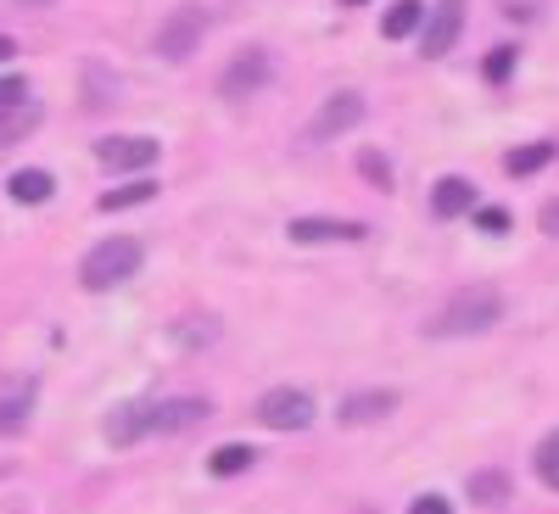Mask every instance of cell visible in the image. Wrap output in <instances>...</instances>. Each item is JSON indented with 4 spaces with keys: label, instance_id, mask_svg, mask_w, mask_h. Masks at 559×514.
I'll use <instances>...</instances> for the list:
<instances>
[{
    "label": "cell",
    "instance_id": "obj_3",
    "mask_svg": "<svg viewBox=\"0 0 559 514\" xmlns=\"http://www.w3.org/2000/svg\"><path fill=\"white\" fill-rule=\"evenodd\" d=\"M213 17L202 7H174L163 23H157V39H152V51L163 62H185V57H197L202 51V39H207Z\"/></svg>",
    "mask_w": 559,
    "mask_h": 514
},
{
    "label": "cell",
    "instance_id": "obj_17",
    "mask_svg": "<svg viewBox=\"0 0 559 514\" xmlns=\"http://www.w3.org/2000/svg\"><path fill=\"white\" fill-rule=\"evenodd\" d=\"M39 123V107L34 101H17V107H0V152L12 146V140H23L28 129Z\"/></svg>",
    "mask_w": 559,
    "mask_h": 514
},
{
    "label": "cell",
    "instance_id": "obj_24",
    "mask_svg": "<svg viewBox=\"0 0 559 514\" xmlns=\"http://www.w3.org/2000/svg\"><path fill=\"white\" fill-rule=\"evenodd\" d=\"M358 174L376 184V191H392V163H386L376 146H364V152H358Z\"/></svg>",
    "mask_w": 559,
    "mask_h": 514
},
{
    "label": "cell",
    "instance_id": "obj_27",
    "mask_svg": "<svg viewBox=\"0 0 559 514\" xmlns=\"http://www.w3.org/2000/svg\"><path fill=\"white\" fill-rule=\"evenodd\" d=\"M476 229H481V236H503L509 213H503V207H476Z\"/></svg>",
    "mask_w": 559,
    "mask_h": 514
},
{
    "label": "cell",
    "instance_id": "obj_13",
    "mask_svg": "<svg viewBox=\"0 0 559 514\" xmlns=\"http://www.w3.org/2000/svg\"><path fill=\"white\" fill-rule=\"evenodd\" d=\"M431 213H437V218H464V213H476V184L464 179V174L437 179V191H431Z\"/></svg>",
    "mask_w": 559,
    "mask_h": 514
},
{
    "label": "cell",
    "instance_id": "obj_12",
    "mask_svg": "<svg viewBox=\"0 0 559 514\" xmlns=\"http://www.w3.org/2000/svg\"><path fill=\"white\" fill-rule=\"evenodd\" d=\"M152 414H157V397H140V403L112 408V419H107V442H112V447H134L140 437H152Z\"/></svg>",
    "mask_w": 559,
    "mask_h": 514
},
{
    "label": "cell",
    "instance_id": "obj_8",
    "mask_svg": "<svg viewBox=\"0 0 559 514\" xmlns=\"http://www.w3.org/2000/svg\"><path fill=\"white\" fill-rule=\"evenodd\" d=\"M364 112H369V107H364L358 89H336V96H324V107L308 118V140H319V146H324V140H336V134L358 129Z\"/></svg>",
    "mask_w": 559,
    "mask_h": 514
},
{
    "label": "cell",
    "instance_id": "obj_22",
    "mask_svg": "<svg viewBox=\"0 0 559 514\" xmlns=\"http://www.w3.org/2000/svg\"><path fill=\"white\" fill-rule=\"evenodd\" d=\"M174 342H179L185 352L213 347V342H218V324H213V319H179V324H174Z\"/></svg>",
    "mask_w": 559,
    "mask_h": 514
},
{
    "label": "cell",
    "instance_id": "obj_2",
    "mask_svg": "<svg viewBox=\"0 0 559 514\" xmlns=\"http://www.w3.org/2000/svg\"><path fill=\"white\" fill-rule=\"evenodd\" d=\"M140 263H146V247H140L134 236H112V241L84 252L79 279H84V291H112V286H123V279L140 274Z\"/></svg>",
    "mask_w": 559,
    "mask_h": 514
},
{
    "label": "cell",
    "instance_id": "obj_31",
    "mask_svg": "<svg viewBox=\"0 0 559 514\" xmlns=\"http://www.w3.org/2000/svg\"><path fill=\"white\" fill-rule=\"evenodd\" d=\"M7 57H17V39H12V34H0V62H7Z\"/></svg>",
    "mask_w": 559,
    "mask_h": 514
},
{
    "label": "cell",
    "instance_id": "obj_10",
    "mask_svg": "<svg viewBox=\"0 0 559 514\" xmlns=\"http://www.w3.org/2000/svg\"><path fill=\"white\" fill-rule=\"evenodd\" d=\"M397 392L392 386H369V392H353V397H342V408H336V419L342 426H381L386 414H397Z\"/></svg>",
    "mask_w": 559,
    "mask_h": 514
},
{
    "label": "cell",
    "instance_id": "obj_26",
    "mask_svg": "<svg viewBox=\"0 0 559 514\" xmlns=\"http://www.w3.org/2000/svg\"><path fill=\"white\" fill-rule=\"evenodd\" d=\"M107 89H118V79H107V68L90 62V107H107Z\"/></svg>",
    "mask_w": 559,
    "mask_h": 514
},
{
    "label": "cell",
    "instance_id": "obj_9",
    "mask_svg": "<svg viewBox=\"0 0 559 514\" xmlns=\"http://www.w3.org/2000/svg\"><path fill=\"white\" fill-rule=\"evenodd\" d=\"M286 236L297 247H331V241H364L369 224H358V218H292Z\"/></svg>",
    "mask_w": 559,
    "mask_h": 514
},
{
    "label": "cell",
    "instance_id": "obj_33",
    "mask_svg": "<svg viewBox=\"0 0 559 514\" xmlns=\"http://www.w3.org/2000/svg\"><path fill=\"white\" fill-rule=\"evenodd\" d=\"M342 7H364V0H342Z\"/></svg>",
    "mask_w": 559,
    "mask_h": 514
},
{
    "label": "cell",
    "instance_id": "obj_19",
    "mask_svg": "<svg viewBox=\"0 0 559 514\" xmlns=\"http://www.w3.org/2000/svg\"><path fill=\"white\" fill-rule=\"evenodd\" d=\"M152 196H157V184H152V179H129V184H118V191H107L96 207H102V213H123V207L152 202Z\"/></svg>",
    "mask_w": 559,
    "mask_h": 514
},
{
    "label": "cell",
    "instance_id": "obj_25",
    "mask_svg": "<svg viewBox=\"0 0 559 514\" xmlns=\"http://www.w3.org/2000/svg\"><path fill=\"white\" fill-rule=\"evenodd\" d=\"M515 57H521L515 45H498V51H487V79H492V84H503L509 73H515Z\"/></svg>",
    "mask_w": 559,
    "mask_h": 514
},
{
    "label": "cell",
    "instance_id": "obj_23",
    "mask_svg": "<svg viewBox=\"0 0 559 514\" xmlns=\"http://www.w3.org/2000/svg\"><path fill=\"white\" fill-rule=\"evenodd\" d=\"M537 476H543L548 492H559V431H548V437L537 442Z\"/></svg>",
    "mask_w": 559,
    "mask_h": 514
},
{
    "label": "cell",
    "instance_id": "obj_11",
    "mask_svg": "<svg viewBox=\"0 0 559 514\" xmlns=\"http://www.w3.org/2000/svg\"><path fill=\"white\" fill-rule=\"evenodd\" d=\"M213 414L207 397H157V414H152V431L157 437H174V431H191Z\"/></svg>",
    "mask_w": 559,
    "mask_h": 514
},
{
    "label": "cell",
    "instance_id": "obj_16",
    "mask_svg": "<svg viewBox=\"0 0 559 514\" xmlns=\"http://www.w3.org/2000/svg\"><path fill=\"white\" fill-rule=\"evenodd\" d=\"M419 23H426V7H419V0H397V7L381 17V34L386 39H408V34H419Z\"/></svg>",
    "mask_w": 559,
    "mask_h": 514
},
{
    "label": "cell",
    "instance_id": "obj_5",
    "mask_svg": "<svg viewBox=\"0 0 559 514\" xmlns=\"http://www.w3.org/2000/svg\"><path fill=\"white\" fill-rule=\"evenodd\" d=\"M459 34H464V0H437V7L426 12V23H419V57L442 62L459 45Z\"/></svg>",
    "mask_w": 559,
    "mask_h": 514
},
{
    "label": "cell",
    "instance_id": "obj_20",
    "mask_svg": "<svg viewBox=\"0 0 559 514\" xmlns=\"http://www.w3.org/2000/svg\"><path fill=\"white\" fill-rule=\"evenodd\" d=\"M464 492H471V503H509V476L503 470H476L471 481H464Z\"/></svg>",
    "mask_w": 559,
    "mask_h": 514
},
{
    "label": "cell",
    "instance_id": "obj_28",
    "mask_svg": "<svg viewBox=\"0 0 559 514\" xmlns=\"http://www.w3.org/2000/svg\"><path fill=\"white\" fill-rule=\"evenodd\" d=\"M17 101H28V84L17 73H7V79H0V107H17Z\"/></svg>",
    "mask_w": 559,
    "mask_h": 514
},
{
    "label": "cell",
    "instance_id": "obj_32",
    "mask_svg": "<svg viewBox=\"0 0 559 514\" xmlns=\"http://www.w3.org/2000/svg\"><path fill=\"white\" fill-rule=\"evenodd\" d=\"M23 7H57V0H23Z\"/></svg>",
    "mask_w": 559,
    "mask_h": 514
},
{
    "label": "cell",
    "instance_id": "obj_29",
    "mask_svg": "<svg viewBox=\"0 0 559 514\" xmlns=\"http://www.w3.org/2000/svg\"><path fill=\"white\" fill-rule=\"evenodd\" d=\"M408 514H453V503L437 498V492H426V498H414V503H408Z\"/></svg>",
    "mask_w": 559,
    "mask_h": 514
},
{
    "label": "cell",
    "instance_id": "obj_15",
    "mask_svg": "<svg viewBox=\"0 0 559 514\" xmlns=\"http://www.w3.org/2000/svg\"><path fill=\"white\" fill-rule=\"evenodd\" d=\"M7 191H12V202H23V207H39V202H51L57 179L45 174V168H17V174L7 179Z\"/></svg>",
    "mask_w": 559,
    "mask_h": 514
},
{
    "label": "cell",
    "instance_id": "obj_14",
    "mask_svg": "<svg viewBox=\"0 0 559 514\" xmlns=\"http://www.w3.org/2000/svg\"><path fill=\"white\" fill-rule=\"evenodd\" d=\"M34 397H39V381H12L0 392V437H17L34 414Z\"/></svg>",
    "mask_w": 559,
    "mask_h": 514
},
{
    "label": "cell",
    "instance_id": "obj_18",
    "mask_svg": "<svg viewBox=\"0 0 559 514\" xmlns=\"http://www.w3.org/2000/svg\"><path fill=\"white\" fill-rule=\"evenodd\" d=\"M548 163H554V146H548V140H532V146H515V152L503 157V168L515 174V179H526V174H537V168H548Z\"/></svg>",
    "mask_w": 559,
    "mask_h": 514
},
{
    "label": "cell",
    "instance_id": "obj_21",
    "mask_svg": "<svg viewBox=\"0 0 559 514\" xmlns=\"http://www.w3.org/2000/svg\"><path fill=\"white\" fill-rule=\"evenodd\" d=\"M252 458H258V453H252L247 442H224V447L207 458V470H213V476H241V470H252Z\"/></svg>",
    "mask_w": 559,
    "mask_h": 514
},
{
    "label": "cell",
    "instance_id": "obj_6",
    "mask_svg": "<svg viewBox=\"0 0 559 514\" xmlns=\"http://www.w3.org/2000/svg\"><path fill=\"white\" fill-rule=\"evenodd\" d=\"M269 84V51H236L229 57V68L218 73V101H252L258 89Z\"/></svg>",
    "mask_w": 559,
    "mask_h": 514
},
{
    "label": "cell",
    "instance_id": "obj_4",
    "mask_svg": "<svg viewBox=\"0 0 559 514\" xmlns=\"http://www.w3.org/2000/svg\"><path fill=\"white\" fill-rule=\"evenodd\" d=\"M252 414H258V426H269V431H308L319 408H313V397L302 386H269Z\"/></svg>",
    "mask_w": 559,
    "mask_h": 514
},
{
    "label": "cell",
    "instance_id": "obj_30",
    "mask_svg": "<svg viewBox=\"0 0 559 514\" xmlns=\"http://www.w3.org/2000/svg\"><path fill=\"white\" fill-rule=\"evenodd\" d=\"M543 236H554V241H559V202H548V207H543Z\"/></svg>",
    "mask_w": 559,
    "mask_h": 514
},
{
    "label": "cell",
    "instance_id": "obj_1",
    "mask_svg": "<svg viewBox=\"0 0 559 514\" xmlns=\"http://www.w3.org/2000/svg\"><path fill=\"white\" fill-rule=\"evenodd\" d=\"M503 291L498 286H464V291H453L437 313H431V324L426 331L431 336H487L492 324H503Z\"/></svg>",
    "mask_w": 559,
    "mask_h": 514
},
{
    "label": "cell",
    "instance_id": "obj_7",
    "mask_svg": "<svg viewBox=\"0 0 559 514\" xmlns=\"http://www.w3.org/2000/svg\"><path fill=\"white\" fill-rule=\"evenodd\" d=\"M157 157H163V146L152 134H107L96 146V163L107 174H140V168H152Z\"/></svg>",
    "mask_w": 559,
    "mask_h": 514
}]
</instances>
